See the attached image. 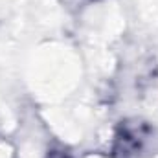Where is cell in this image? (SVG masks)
<instances>
[{
    "instance_id": "cell-1",
    "label": "cell",
    "mask_w": 158,
    "mask_h": 158,
    "mask_svg": "<svg viewBox=\"0 0 158 158\" xmlns=\"http://www.w3.org/2000/svg\"><path fill=\"white\" fill-rule=\"evenodd\" d=\"M142 142H143V134L140 132V125H125L121 127V134L116 140L114 153L121 158H131L140 151Z\"/></svg>"
},
{
    "instance_id": "cell-2",
    "label": "cell",
    "mask_w": 158,
    "mask_h": 158,
    "mask_svg": "<svg viewBox=\"0 0 158 158\" xmlns=\"http://www.w3.org/2000/svg\"><path fill=\"white\" fill-rule=\"evenodd\" d=\"M50 158H68L64 153H52V156Z\"/></svg>"
}]
</instances>
